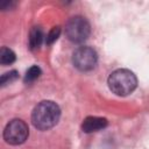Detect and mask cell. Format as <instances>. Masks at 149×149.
Returning <instances> with one entry per match:
<instances>
[{"mask_svg":"<svg viewBox=\"0 0 149 149\" xmlns=\"http://www.w3.org/2000/svg\"><path fill=\"white\" fill-rule=\"evenodd\" d=\"M73 65L80 71H90L95 68L98 55L91 47H79L72 55Z\"/></svg>","mask_w":149,"mask_h":149,"instance_id":"obj_5","label":"cell"},{"mask_svg":"<svg viewBox=\"0 0 149 149\" xmlns=\"http://www.w3.org/2000/svg\"><path fill=\"white\" fill-rule=\"evenodd\" d=\"M106 126H107V120L105 118L87 116L81 123V129L84 133H93L104 129Z\"/></svg>","mask_w":149,"mask_h":149,"instance_id":"obj_6","label":"cell"},{"mask_svg":"<svg viewBox=\"0 0 149 149\" xmlns=\"http://www.w3.org/2000/svg\"><path fill=\"white\" fill-rule=\"evenodd\" d=\"M43 40H44V35H43L42 29L40 27H33L29 33V48L31 50L38 49Z\"/></svg>","mask_w":149,"mask_h":149,"instance_id":"obj_7","label":"cell"},{"mask_svg":"<svg viewBox=\"0 0 149 149\" xmlns=\"http://www.w3.org/2000/svg\"><path fill=\"white\" fill-rule=\"evenodd\" d=\"M109 90L120 97L130 94L137 86L136 76L127 69H118L113 71L107 80Z\"/></svg>","mask_w":149,"mask_h":149,"instance_id":"obj_2","label":"cell"},{"mask_svg":"<svg viewBox=\"0 0 149 149\" xmlns=\"http://www.w3.org/2000/svg\"><path fill=\"white\" fill-rule=\"evenodd\" d=\"M15 59H16V56H15L13 50H10L9 48H6V47L1 48V50H0V63L2 65L12 64V63L15 62Z\"/></svg>","mask_w":149,"mask_h":149,"instance_id":"obj_8","label":"cell"},{"mask_svg":"<svg viewBox=\"0 0 149 149\" xmlns=\"http://www.w3.org/2000/svg\"><path fill=\"white\" fill-rule=\"evenodd\" d=\"M59 35H61V28H59V27H54V28L47 34V36H45V43H47L48 45L52 44L54 42L57 41V38L59 37Z\"/></svg>","mask_w":149,"mask_h":149,"instance_id":"obj_10","label":"cell"},{"mask_svg":"<svg viewBox=\"0 0 149 149\" xmlns=\"http://www.w3.org/2000/svg\"><path fill=\"white\" fill-rule=\"evenodd\" d=\"M41 73H42V71H41V69L37 65L30 66L27 70L26 74H24V83H27V84L34 83L36 79H38V77L41 76Z\"/></svg>","mask_w":149,"mask_h":149,"instance_id":"obj_9","label":"cell"},{"mask_svg":"<svg viewBox=\"0 0 149 149\" xmlns=\"http://www.w3.org/2000/svg\"><path fill=\"white\" fill-rule=\"evenodd\" d=\"M59 116V106L51 100H44L35 106L31 113V121L35 128L40 130H48L57 125Z\"/></svg>","mask_w":149,"mask_h":149,"instance_id":"obj_1","label":"cell"},{"mask_svg":"<svg viewBox=\"0 0 149 149\" xmlns=\"http://www.w3.org/2000/svg\"><path fill=\"white\" fill-rule=\"evenodd\" d=\"M17 76H19V73H17V71H15V70L3 73V74L1 76V78H0V84H1V86H5V85H7V84L14 81V80L17 78Z\"/></svg>","mask_w":149,"mask_h":149,"instance_id":"obj_11","label":"cell"},{"mask_svg":"<svg viewBox=\"0 0 149 149\" xmlns=\"http://www.w3.org/2000/svg\"><path fill=\"white\" fill-rule=\"evenodd\" d=\"M29 135L28 126L24 121L20 119H14L7 123L3 130V139L7 143L12 146H17L23 143Z\"/></svg>","mask_w":149,"mask_h":149,"instance_id":"obj_4","label":"cell"},{"mask_svg":"<svg viewBox=\"0 0 149 149\" xmlns=\"http://www.w3.org/2000/svg\"><path fill=\"white\" fill-rule=\"evenodd\" d=\"M90 23L83 16L71 17L65 24V35L73 43H81L90 36Z\"/></svg>","mask_w":149,"mask_h":149,"instance_id":"obj_3","label":"cell"}]
</instances>
